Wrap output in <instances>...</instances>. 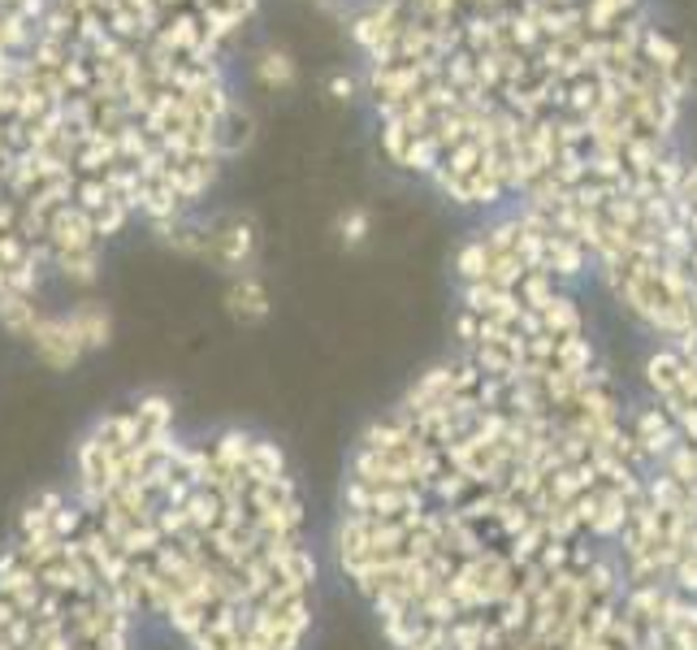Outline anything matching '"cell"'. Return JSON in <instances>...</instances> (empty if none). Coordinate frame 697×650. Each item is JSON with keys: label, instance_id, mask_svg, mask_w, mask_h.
Instances as JSON below:
<instances>
[{"label": "cell", "instance_id": "cell-8", "mask_svg": "<svg viewBox=\"0 0 697 650\" xmlns=\"http://www.w3.org/2000/svg\"><path fill=\"white\" fill-rule=\"evenodd\" d=\"M225 304H230V312H234L239 321H261V317H269V290H265V283H261L252 269H243V274L230 278Z\"/></svg>", "mask_w": 697, "mask_h": 650}, {"label": "cell", "instance_id": "cell-11", "mask_svg": "<svg viewBox=\"0 0 697 650\" xmlns=\"http://www.w3.org/2000/svg\"><path fill=\"white\" fill-rule=\"evenodd\" d=\"M261 78H265L269 87H274V82H281V87H286V82L295 78V70H290V57H281V53L265 57V66H261Z\"/></svg>", "mask_w": 697, "mask_h": 650}, {"label": "cell", "instance_id": "cell-2", "mask_svg": "<svg viewBox=\"0 0 697 650\" xmlns=\"http://www.w3.org/2000/svg\"><path fill=\"white\" fill-rule=\"evenodd\" d=\"M143 625L182 650H303L321 616V547L274 438L187 426L135 395L78 433L70 486Z\"/></svg>", "mask_w": 697, "mask_h": 650}, {"label": "cell", "instance_id": "cell-10", "mask_svg": "<svg viewBox=\"0 0 697 650\" xmlns=\"http://www.w3.org/2000/svg\"><path fill=\"white\" fill-rule=\"evenodd\" d=\"M667 585H672L676 594H685V598H697V555L694 551H681V555H676V564H672V573H667Z\"/></svg>", "mask_w": 697, "mask_h": 650}, {"label": "cell", "instance_id": "cell-6", "mask_svg": "<svg viewBox=\"0 0 697 650\" xmlns=\"http://www.w3.org/2000/svg\"><path fill=\"white\" fill-rule=\"evenodd\" d=\"M624 421H628L632 442H637V455H641L645 473H650V469H659V464L667 460V451L681 442V430L672 426V417L663 412V404H659V399H645V404L624 408Z\"/></svg>", "mask_w": 697, "mask_h": 650}, {"label": "cell", "instance_id": "cell-7", "mask_svg": "<svg viewBox=\"0 0 697 650\" xmlns=\"http://www.w3.org/2000/svg\"><path fill=\"white\" fill-rule=\"evenodd\" d=\"M44 0H0V57L18 53L40 18Z\"/></svg>", "mask_w": 697, "mask_h": 650}, {"label": "cell", "instance_id": "cell-4", "mask_svg": "<svg viewBox=\"0 0 697 650\" xmlns=\"http://www.w3.org/2000/svg\"><path fill=\"white\" fill-rule=\"evenodd\" d=\"M13 339L31 343L35 361L53 373H66L87 356L104 352L113 339V321L100 304H74L66 312H48V308H31L26 321L13 330Z\"/></svg>", "mask_w": 697, "mask_h": 650}, {"label": "cell", "instance_id": "cell-3", "mask_svg": "<svg viewBox=\"0 0 697 650\" xmlns=\"http://www.w3.org/2000/svg\"><path fill=\"white\" fill-rule=\"evenodd\" d=\"M140 634L66 486L35 495L0 542V650H140Z\"/></svg>", "mask_w": 697, "mask_h": 650}, {"label": "cell", "instance_id": "cell-9", "mask_svg": "<svg viewBox=\"0 0 697 650\" xmlns=\"http://www.w3.org/2000/svg\"><path fill=\"white\" fill-rule=\"evenodd\" d=\"M681 373H685V361L676 356L672 343L654 348L650 361H645V386H650V399H672L681 390Z\"/></svg>", "mask_w": 697, "mask_h": 650}, {"label": "cell", "instance_id": "cell-5", "mask_svg": "<svg viewBox=\"0 0 697 650\" xmlns=\"http://www.w3.org/2000/svg\"><path fill=\"white\" fill-rule=\"evenodd\" d=\"M48 283H53L48 265H44L22 213H18L13 196L0 183V308L13 299H40Z\"/></svg>", "mask_w": 697, "mask_h": 650}, {"label": "cell", "instance_id": "cell-1", "mask_svg": "<svg viewBox=\"0 0 697 650\" xmlns=\"http://www.w3.org/2000/svg\"><path fill=\"white\" fill-rule=\"evenodd\" d=\"M261 0H44L0 62V183L48 278L96 283L131 225L174 230L239 147L225 53Z\"/></svg>", "mask_w": 697, "mask_h": 650}]
</instances>
